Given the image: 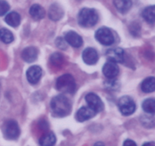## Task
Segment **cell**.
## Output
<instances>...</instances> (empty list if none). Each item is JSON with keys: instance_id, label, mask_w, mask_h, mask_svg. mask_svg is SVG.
Wrapping results in <instances>:
<instances>
[{"instance_id": "obj_18", "label": "cell", "mask_w": 155, "mask_h": 146, "mask_svg": "<svg viewBox=\"0 0 155 146\" xmlns=\"http://www.w3.org/2000/svg\"><path fill=\"white\" fill-rule=\"evenodd\" d=\"M5 21L11 27H17L21 24V16L16 12H12L6 15Z\"/></svg>"}, {"instance_id": "obj_22", "label": "cell", "mask_w": 155, "mask_h": 146, "mask_svg": "<svg viewBox=\"0 0 155 146\" xmlns=\"http://www.w3.org/2000/svg\"><path fill=\"white\" fill-rule=\"evenodd\" d=\"M142 109L145 113L154 115L155 112V100L153 98H148L142 103Z\"/></svg>"}, {"instance_id": "obj_25", "label": "cell", "mask_w": 155, "mask_h": 146, "mask_svg": "<svg viewBox=\"0 0 155 146\" xmlns=\"http://www.w3.org/2000/svg\"><path fill=\"white\" fill-rule=\"evenodd\" d=\"M10 6L5 0H0V16H3L8 12Z\"/></svg>"}, {"instance_id": "obj_16", "label": "cell", "mask_w": 155, "mask_h": 146, "mask_svg": "<svg viewBox=\"0 0 155 146\" xmlns=\"http://www.w3.org/2000/svg\"><path fill=\"white\" fill-rule=\"evenodd\" d=\"M30 15L36 21L42 19L45 15V12L43 8L38 4H34L30 7Z\"/></svg>"}, {"instance_id": "obj_8", "label": "cell", "mask_w": 155, "mask_h": 146, "mask_svg": "<svg viewBox=\"0 0 155 146\" xmlns=\"http://www.w3.org/2000/svg\"><path fill=\"white\" fill-rule=\"evenodd\" d=\"M119 67L116 62L108 61L103 66V74L106 78L110 79L114 78L119 74Z\"/></svg>"}, {"instance_id": "obj_19", "label": "cell", "mask_w": 155, "mask_h": 146, "mask_svg": "<svg viewBox=\"0 0 155 146\" xmlns=\"http://www.w3.org/2000/svg\"><path fill=\"white\" fill-rule=\"evenodd\" d=\"M144 19L148 24H154L155 21V8L154 5L148 6L143 10L142 14Z\"/></svg>"}, {"instance_id": "obj_20", "label": "cell", "mask_w": 155, "mask_h": 146, "mask_svg": "<svg viewBox=\"0 0 155 146\" xmlns=\"http://www.w3.org/2000/svg\"><path fill=\"white\" fill-rule=\"evenodd\" d=\"M141 89L145 93L154 92L155 90V78L149 77L142 82Z\"/></svg>"}, {"instance_id": "obj_24", "label": "cell", "mask_w": 155, "mask_h": 146, "mask_svg": "<svg viewBox=\"0 0 155 146\" xmlns=\"http://www.w3.org/2000/svg\"><path fill=\"white\" fill-rule=\"evenodd\" d=\"M63 56L59 53H54L50 56V62L55 67H60L63 65L64 63Z\"/></svg>"}, {"instance_id": "obj_12", "label": "cell", "mask_w": 155, "mask_h": 146, "mask_svg": "<svg viewBox=\"0 0 155 146\" xmlns=\"http://www.w3.org/2000/svg\"><path fill=\"white\" fill-rule=\"evenodd\" d=\"M64 40H66L67 43L70 44L71 47L79 48L81 47L83 43V40L81 36L76 32L71 30L66 33L64 36Z\"/></svg>"}, {"instance_id": "obj_2", "label": "cell", "mask_w": 155, "mask_h": 146, "mask_svg": "<svg viewBox=\"0 0 155 146\" xmlns=\"http://www.w3.org/2000/svg\"><path fill=\"white\" fill-rule=\"evenodd\" d=\"M98 21V15L93 9L85 8L78 15V23L81 27H92L97 24Z\"/></svg>"}, {"instance_id": "obj_11", "label": "cell", "mask_w": 155, "mask_h": 146, "mask_svg": "<svg viewBox=\"0 0 155 146\" xmlns=\"http://www.w3.org/2000/svg\"><path fill=\"white\" fill-rule=\"evenodd\" d=\"M96 113H97L89 106H83L77 111L76 114V119L79 122H84L92 119L96 115Z\"/></svg>"}, {"instance_id": "obj_3", "label": "cell", "mask_w": 155, "mask_h": 146, "mask_svg": "<svg viewBox=\"0 0 155 146\" xmlns=\"http://www.w3.org/2000/svg\"><path fill=\"white\" fill-rule=\"evenodd\" d=\"M56 88L61 92L73 94L77 88L75 79L71 74L63 75L57 79Z\"/></svg>"}, {"instance_id": "obj_27", "label": "cell", "mask_w": 155, "mask_h": 146, "mask_svg": "<svg viewBox=\"0 0 155 146\" xmlns=\"http://www.w3.org/2000/svg\"><path fill=\"white\" fill-rule=\"evenodd\" d=\"M124 145L130 146V145H136V143L134 141L130 139H127L125 140V141L124 142Z\"/></svg>"}, {"instance_id": "obj_28", "label": "cell", "mask_w": 155, "mask_h": 146, "mask_svg": "<svg viewBox=\"0 0 155 146\" xmlns=\"http://www.w3.org/2000/svg\"><path fill=\"white\" fill-rule=\"evenodd\" d=\"M146 144H149V145H151V144H152V145H154V143H145V144H144V145H146Z\"/></svg>"}, {"instance_id": "obj_29", "label": "cell", "mask_w": 155, "mask_h": 146, "mask_svg": "<svg viewBox=\"0 0 155 146\" xmlns=\"http://www.w3.org/2000/svg\"><path fill=\"white\" fill-rule=\"evenodd\" d=\"M95 144H102V143H96Z\"/></svg>"}, {"instance_id": "obj_1", "label": "cell", "mask_w": 155, "mask_h": 146, "mask_svg": "<svg viewBox=\"0 0 155 146\" xmlns=\"http://www.w3.org/2000/svg\"><path fill=\"white\" fill-rule=\"evenodd\" d=\"M50 104L52 112L58 116H66L71 111V105L69 100L62 94L53 97Z\"/></svg>"}, {"instance_id": "obj_15", "label": "cell", "mask_w": 155, "mask_h": 146, "mask_svg": "<svg viewBox=\"0 0 155 146\" xmlns=\"http://www.w3.org/2000/svg\"><path fill=\"white\" fill-rule=\"evenodd\" d=\"M48 16L52 21H59L64 16V10L58 4H53L48 11Z\"/></svg>"}, {"instance_id": "obj_26", "label": "cell", "mask_w": 155, "mask_h": 146, "mask_svg": "<svg viewBox=\"0 0 155 146\" xmlns=\"http://www.w3.org/2000/svg\"><path fill=\"white\" fill-rule=\"evenodd\" d=\"M56 46L61 50H65L67 48V42L64 39L61 37H58L56 40Z\"/></svg>"}, {"instance_id": "obj_4", "label": "cell", "mask_w": 155, "mask_h": 146, "mask_svg": "<svg viewBox=\"0 0 155 146\" xmlns=\"http://www.w3.org/2000/svg\"><path fill=\"white\" fill-rule=\"evenodd\" d=\"M21 131L18 124L15 120H8L3 126V134L7 139L15 140L19 137Z\"/></svg>"}, {"instance_id": "obj_9", "label": "cell", "mask_w": 155, "mask_h": 146, "mask_svg": "<svg viewBox=\"0 0 155 146\" xmlns=\"http://www.w3.org/2000/svg\"><path fill=\"white\" fill-rule=\"evenodd\" d=\"M82 58L85 63H86L87 65H95L98 60V55L95 49L89 47L83 52Z\"/></svg>"}, {"instance_id": "obj_17", "label": "cell", "mask_w": 155, "mask_h": 146, "mask_svg": "<svg viewBox=\"0 0 155 146\" xmlns=\"http://www.w3.org/2000/svg\"><path fill=\"white\" fill-rule=\"evenodd\" d=\"M114 5L120 13L125 14L131 9L132 1L131 0H114Z\"/></svg>"}, {"instance_id": "obj_14", "label": "cell", "mask_w": 155, "mask_h": 146, "mask_svg": "<svg viewBox=\"0 0 155 146\" xmlns=\"http://www.w3.org/2000/svg\"><path fill=\"white\" fill-rule=\"evenodd\" d=\"M38 56V50L34 47H26L21 53V57L25 62H33L37 59Z\"/></svg>"}, {"instance_id": "obj_13", "label": "cell", "mask_w": 155, "mask_h": 146, "mask_svg": "<svg viewBox=\"0 0 155 146\" xmlns=\"http://www.w3.org/2000/svg\"><path fill=\"white\" fill-rule=\"evenodd\" d=\"M107 59L114 62H123L124 60V51L121 48L109 49L106 53Z\"/></svg>"}, {"instance_id": "obj_5", "label": "cell", "mask_w": 155, "mask_h": 146, "mask_svg": "<svg viewBox=\"0 0 155 146\" xmlns=\"http://www.w3.org/2000/svg\"><path fill=\"white\" fill-rule=\"evenodd\" d=\"M118 107L124 116L132 115L136 109L134 100L129 96H124L118 101Z\"/></svg>"}, {"instance_id": "obj_21", "label": "cell", "mask_w": 155, "mask_h": 146, "mask_svg": "<svg viewBox=\"0 0 155 146\" xmlns=\"http://www.w3.org/2000/svg\"><path fill=\"white\" fill-rule=\"evenodd\" d=\"M56 142V137L53 132H48L42 135L39 139V144L42 146L54 145Z\"/></svg>"}, {"instance_id": "obj_6", "label": "cell", "mask_w": 155, "mask_h": 146, "mask_svg": "<svg viewBox=\"0 0 155 146\" xmlns=\"http://www.w3.org/2000/svg\"><path fill=\"white\" fill-rule=\"evenodd\" d=\"M95 38L104 46H110L114 43V36L111 30L107 27H101L95 33Z\"/></svg>"}, {"instance_id": "obj_7", "label": "cell", "mask_w": 155, "mask_h": 146, "mask_svg": "<svg viewBox=\"0 0 155 146\" xmlns=\"http://www.w3.org/2000/svg\"><path fill=\"white\" fill-rule=\"evenodd\" d=\"M86 101L88 106L93 109L96 113L101 112L104 109V103L99 97L94 93H89L86 96Z\"/></svg>"}, {"instance_id": "obj_10", "label": "cell", "mask_w": 155, "mask_h": 146, "mask_svg": "<svg viewBox=\"0 0 155 146\" xmlns=\"http://www.w3.org/2000/svg\"><path fill=\"white\" fill-rule=\"evenodd\" d=\"M42 68L38 65L30 67L27 71V80L30 84H33V85L38 83L42 76Z\"/></svg>"}, {"instance_id": "obj_23", "label": "cell", "mask_w": 155, "mask_h": 146, "mask_svg": "<svg viewBox=\"0 0 155 146\" xmlns=\"http://www.w3.org/2000/svg\"><path fill=\"white\" fill-rule=\"evenodd\" d=\"M0 40L5 43H11L14 40V35L6 28L0 29Z\"/></svg>"}]
</instances>
